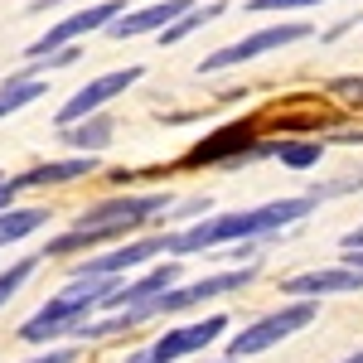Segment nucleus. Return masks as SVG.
<instances>
[{
    "label": "nucleus",
    "instance_id": "9b49d317",
    "mask_svg": "<svg viewBox=\"0 0 363 363\" xmlns=\"http://www.w3.org/2000/svg\"><path fill=\"white\" fill-rule=\"evenodd\" d=\"M165 252V233H155V238H136V242H126V247L107 252V257H87L73 267V277H121V272H131L140 262H150V257H160Z\"/></svg>",
    "mask_w": 363,
    "mask_h": 363
},
{
    "label": "nucleus",
    "instance_id": "6ab92c4d",
    "mask_svg": "<svg viewBox=\"0 0 363 363\" xmlns=\"http://www.w3.org/2000/svg\"><path fill=\"white\" fill-rule=\"evenodd\" d=\"M34 267H39V257H25V262H15L10 272H0V306H5V301H10V296L34 277Z\"/></svg>",
    "mask_w": 363,
    "mask_h": 363
},
{
    "label": "nucleus",
    "instance_id": "6e6552de",
    "mask_svg": "<svg viewBox=\"0 0 363 363\" xmlns=\"http://www.w3.org/2000/svg\"><path fill=\"white\" fill-rule=\"evenodd\" d=\"M169 208H174L169 194H126V199H107V203L87 208L83 223H126L136 233V228H145L155 213H169Z\"/></svg>",
    "mask_w": 363,
    "mask_h": 363
},
{
    "label": "nucleus",
    "instance_id": "1a4fd4ad",
    "mask_svg": "<svg viewBox=\"0 0 363 363\" xmlns=\"http://www.w3.org/2000/svg\"><path fill=\"white\" fill-rule=\"evenodd\" d=\"M223 330H228L223 315H208V320H199V325H179V330H169V335H160L150 344V359L174 363V359H189V354H203Z\"/></svg>",
    "mask_w": 363,
    "mask_h": 363
},
{
    "label": "nucleus",
    "instance_id": "393cba45",
    "mask_svg": "<svg viewBox=\"0 0 363 363\" xmlns=\"http://www.w3.org/2000/svg\"><path fill=\"white\" fill-rule=\"evenodd\" d=\"M349 267H363V247H349V257H344Z\"/></svg>",
    "mask_w": 363,
    "mask_h": 363
},
{
    "label": "nucleus",
    "instance_id": "cd10ccee",
    "mask_svg": "<svg viewBox=\"0 0 363 363\" xmlns=\"http://www.w3.org/2000/svg\"><path fill=\"white\" fill-rule=\"evenodd\" d=\"M344 363H363V349H359V354H349V359H344Z\"/></svg>",
    "mask_w": 363,
    "mask_h": 363
},
{
    "label": "nucleus",
    "instance_id": "2eb2a0df",
    "mask_svg": "<svg viewBox=\"0 0 363 363\" xmlns=\"http://www.w3.org/2000/svg\"><path fill=\"white\" fill-rule=\"evenodd\" d=\"M262 155H277L286 169H310V165H320L325 140H281V145H257L252 160H262Z\"/></svg>",
    "mask_w": 363,
    "mask_h": 363
},
{
    "label": "nucleus",
    "instance_id": "bb28decb",
    "mask_svg": "<svg viewBox=\"0 0 363 363\" xmlns=\"http://www.w3.org/2000/svg\"><path fill=\"white\" fill-rule=\"evenodd\" d=\"M49 5H58V0H34V10H49Z\"/></svg>",
    "mask_w": 363,
    "mask_h": 363
},
{
    "label": "nucleus",
    "instance_id": "aec40b11",
    "mask_svg": "<svg viewBox=\"0 0 363 363\" xmlns=\"http://www.w3.org/2000/svg\"><path fill=\"white\" fill-rule=\"evenodd\" d=\"M310 5H325V0H247V10H310Z\"/></svg>",
    "mask_w": 363,
    "mask_h": 363
},
{
    "label": "nucleus",
    "instance_id": "f257e3e1",
    "mask_svg": "<svg viewBox=\"0 0 363 363\" xmlns=\"http://www.w3.org/2000/svg\"><path fill=\"white\" fill-rule=\"evenodd\" d=\"M315 194L301 199H272L262 208H242V213H218V218H199L184 233H165V252L174 257H189V252H208V247H228V242H257L267 233H281V228L301 223L315 213Z\"/></svg>",
    "mask_w": 363,
    "mask_h": 363
},
{
    "label": "nucleus",
    "instance_id": "39448f33",
    "mask_svg": "<svg viewBox=\"0 0 363 363\" xmlns=\"http://www.w3.org/2000/svg\"><path fill=\"white\" fill-rule=\"evenodd\" d=\"M252 150H257V121H233L199 140L184 155V165H242V160H252Z\"/></svg>",
    "mask_w": 363,
    "mask_h": 363
},
{
    "label": "nucleus",
    "instance_id": "f03ea898",
    "mask_svg": "<svg viewBox=\"0 0 363 363\" xmlns=\"http://www.w3.org/2000/svg\"><path fill=\"white\" fill-rule=\"evenodd\" d=\"M112 286H116V277H73L58 296H49V306H39L29 315L15 339H25V344H49V339L78 335V325H83L92 310H102V301H107Z\"/></svg>",
    "mask_w": 363,
    "mask_h": 363
},
{
    "label": "nucleus",
    "instance_id": "0eeeda50",
    "mask_svg": "<svg viewBox=\"0 0 363 363\" xmlns=\"http://www.w3.org/2000/svg\"><path fill=\"white\" fill-rule=\"evenodd\" d=\"M116 15H121V0H102V5H87V10H78V15H68L63 25H54L49 34H39V39L29 44V58H44V54H54V49H63V44H73V39H83V34H92V29L112 25Z\"/></svg>",
    "mask_w": 363,
    "mask_h": 363
},
{
    "label": "nucleus",
    "instance_id": "20e7f679",
    "mask_svg": "<svg viewBox=\"0 0 363 363\" xmlns=\"http://www.w3.org/2000/svg\"><path fill=\"white\" fill-rule=\"evenodd\" d=\"M315 29L310 25H267V29H252L247 39H238V44H228V49H213L208 58H199V73H223V68H238V63H252V58L272 54L281 44H301L310 39Z\"/></svg>",
    "mask_w": 363,
    "mask_h": 363
},
{
    "label": "nucleus",
    "instance_id": "5701e85b",
    "mask_svg": "<svg viewBox=\"0 0 363 363\" xmlns=\"http://www.w3.org/2000/svg\"><path fill=\"white\" fill-rule=\"evenodd\" d=\"M10 199H15V189H10V179L0 174V208H10Z\"/></svg>",
    "mask_w": 363,
    "mask_h": 363
},
{
    "label": "nucleus",
    "instance_id": "423d86ee",
    "mask_svg": "<svg viewBox=\"0 0 363 363\" xmlns=\"http://www.w3.org/2000/svg\"><path fill=\"white\" fill-rule=\"evenodd\" d=\"M140 78H145V68H116V73H102V78H92V83H83L78 92H73V102H63V112H58V126H68V121H83V116L102 112L112 97H121L126 87H136Z\"/></svg>",
    "mask_w": 363,
    "mask_h": 363
},
{
    "label": "nucleus",
    "instance_id": "7ed1b4c3",
    "mask_svg": "<svg viewBox=\"0 0 363 363\" xmlns=\"http://www.w3.org/2000/svg\"><path fill=\"white\" fill-rule=\"evenodd\" d=\"M310 320H315V301L310 296H301V301H291V306L272 310V315H262L257 325H247L242 335H233V344H228V359H252V354H267V349H277L281 339L301 335Z\"/></svg>",
    "mask_w": 363,
    "mask_h": 363
},
{
    "label": "nucleus",
    "instance_id": "ddd939ff",
    "mask_svg": "<svg viewBox=\"0 0 363 363\" xmlns=\"http://www.w3.org/2000/svg\"><path fill=\"white\" fill-rule=\"evenodd\" d=\"M87 174H97V160H92V155H68V160H49V165H34V169H25V174H15L10 189L20 194V189H44V184L87 179Z\"/></svg>",
    "mask_w": 363,
    "mask_h": 363
},
{
    "label": "nucleus",
    "instance_id": "412c9836",
    "mask_svg": "<svg viewBox=\"0 0 363 363\" xmlns=\"http://www.w3.org/2000/svg\"><path fill=\"white\" fill-rule=\"evenodd\" d=\"M335 92H344V97H354V102H363V78H339V83H330Z\"/></svg>",
    "mask_w": 363,
    "mask_h": 363
},
{
    "label": "nucleus",
    "instance_id": "f8f14e48",
    "mask_svg": "<svg viewBox=\"0 0 363 363\" xmlns=\"http://www.w3.org/2000/svg\"><path fill=\"white\" fill-rule=\"evenodd\" d=\"M189 10V0H155V5H145V10H121L116 15V25H107V39H140V34H160V29L174 20V15H184Z\"/></svg>",
    "mask_w": 363,
    "mask_h": 363
},
{
    "label": "nucleus",
    "instance_id": "4be33fe9",
    "mask_svg": "<svg viewBox=\"0 0 363 363\" xmlns=\"http://www.w3.org/2000/svg\"><path fill=\"white\" fill-rule=\"evenodd\" d=\"M330 140H339V145H363V131H335Z\"/></svg>",
    "mask_w": 363,
    "mask_h": 363
},
{
    "label": "nucleus",
    "instance_id": "dca6fc26",
    "mask_svg": "<svg viewBox=\"0 0 363 363\" xmlns=\"http://www.w3.org/2000/svg\"><path fill=\"white\" fill-rule=\"evenodd\" d=\"M223 15V0H208V5H189L184 15H174L165 29H160V44H179V39H189L194 29H203L208 20H218Z\"/></svg>",
    "mask_w": 363,
    "mask_h": 363
},
{
    "label": "nucleus",
    "instance_id": "4468645a",
    "mask_svg": "<svg viewBox=\"0 0 363 363\" xmlns=\"http://www.w3.org/2000/svg\"><path fill=\"white\" fill-rule=\"evenodd\" d=\"M63 131V145H73V150H83V155H92V150H102L107 140H112V116H102V112H92L83 116V121H68V126H58Z\"/></svg>",
    "mask_w": 363,
    "mask_h": 363
},
{
    "label": "nucleus",
    "instance_id": "9d476101",
    "mask_svg": "<svg viewBox=\"0 0 363 363\" xmlns=\"http://www.w3.org/2000/svg\"><path fill=\"white\" fill-rule=\"evenodd\" d=\"M344 291H363V267H320V272H301V277L281 281V296H344Z\"/></svg>",
    "mask_w": 363,
    "mask_h": 363
},
{
    "label": "nucleus",
    "instance_id": "a878e982",
    "mask_svg": "<svg viewBox=\"0 0 363 363\" xmlns=\"http://www.w3.org/2000/svg\"><path fill=\"white\" fill-rule=\"evenodd\" d=\"M126 363H160V359H150V349H145V354H131Z\"/></svg>",
    "mask_w": 363,
    "mask_h": 363
},
{
    "label": "nucleus",
    "instance_id": "f3484780",
    "mask_svg": "<svg viewBox=\"0 0 363 363\" xmlns=\"http://www.w3.org/2000/svg\"><path fill=\"white\" fill-rule=\"evenodd\" d=\"M44 223H49V208H0V247L39 233Z\"/></svg>",
    "mask_w": 363,
    "mask_h": 363
},
{
    "label": "nucleus",
    "instance_id": "a211bd4d",
    "mask_svg": "<svg viewBox=\"0 0 363 363\" xmlns=\"http://www.w3.org/2000/svg\"><path fill=\"white\" fill-rule=\"evenodd\" d=\"M49 87L39 83V78H5V87H0V116L10 112H25L29 102H39Z\"/></svg>",
    "mask_w": 363,
    "mask_h": 363
},
{
    "label": "nucleus",
    "instance_id": "b1692460",
    "mask_svg": "<svg viewBox=\"0 0 363 363\" xmlns=\"http://www.w3.org/2000/svg\"><path fill=\"white\" fill-rule=\"evenodd\" d=\"M344 247H363V228H354V233H344Z\"/></svg>",
    "mask_w": 363,
    "mask_h": 363
}]
</instances>
